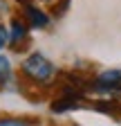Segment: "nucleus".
Wrapping results in <instances>:
<instances>
[{"label":"nucleus","instance_id":"20e7f679","mask_svg":"<svg viewBox=\"0 0 121 126\" xmlns=\"http://www.w3.org/2000/svg\"><path fill=\"white\" fill-rule=\"evenodd\" d=\"M25 38H27V25H25L23 20H18V18H13V20H11V43L18 45V43L25 41Z\"/></svg>","mask_w":121,"mask_h":126},{"label":"nucleus","instance_id":"6e6552de","mask_svg":"<svg viewBox=\"0 0 121 126\" xmlns=\"http://www.w3.org/2000/svg\"><path fill=\"white\" fill-rule=\"evenodd\" d=\"M7 74H9V61L5 56H0V79L7 77Z\"/></svg>","mask_w":121,"mask_h":126},{"label":"nucleus","instance_id":"0eeeda50","mask_svg":"<svg viewBox=\"0 0 121 126\" xmlns=\"http://www.w3.org/2000/svg\"><path fill=\"white\" fill-rule=\"evenodd\" d=\"M7 41H9V29L5 25H0V50L7 45Z\"/></svg>","mask_w":121,"mask_h":126},{"label":"nucleus","instance_id":"39448f33","mask_svg":"<svg viewBox=\"0 0 121 126\" xmlns=\"http://www.w3.org/2000/svg\"><path fill=\"white\" fill-rule=\"evenodd\" d=\"M94 108H97V110H101V113L112 115L114 119H119V117H121V101H101V104H97Z\"/></svg>","mask_w":121,"mask_h":126},{"label":"nucleus","instance_id":"f03ea898","mask_svg":"<svg viewBox=\"0 0 121 126\" xmlns=\"http://www.w3.org/2000/svg\"><path fill=\"white\" fill-rule=\"evenodd\" d=\"M94 90L99 92H121V70H105L101 72L97 79H94V83H92Z\"/></svg>","mask_w":121,"mask_h":126},{"label":"nucleus","instance_id":"f8f14e48","mask_svg":"<svg viewBox=\"0 0 121 126\" xmlns=\"http://www.w3.org/2000/svg\"><path fill=\"white\" fill-rule=\"evenodd\" d=\"M43 2H56V0H43Z\"/></svg>","mask_w":121,"mask_h":126},{"label":"nucleus","instance_id":"1a4fd4ad","mask_svg":"<svg viewBox=\"0 0 121 126\" xmlns=\"http://www.w3.org/2000/svg\"><path fill=\"white\" fill-rule=\"evenodd\" d=\"M67 5H70V0H60V2H58V5L54 7V11H56L58 16H60V14H65V9H67Z\"/></svg>","mask_w":121,"mask_h":126},{"label":"nucleus","instance_id":"9d476101","mask_svg":"<svg viewBox=\"0 0 121 126\" xmlns=\"http://www.w3.org/2000/svg\"><path fill=\"white\" fill-rule=\"evenodd\" d=\"M5 9H7V5H5V2H2V0H0V14H2V11H5Z\"/></svg>","mask_w":121,"mask_h":126},{"label":"nucleus","instance_id":"9b49d317","mask_svg":"<svg viewBox=\"0 0 121 126\" xmlns=\"http://www.w3.org/2000/svg\"><path fill=\"white\" fill-rule=\"evenodd\" d=\"M18 2H20V5L25 7V5H29V0H18Z\"/></svg>","mask_w":121,"mask_h":126},{"label":"nucleus","instance_id":"423d86ee","mask_svg":"<svg viewBox=\"0 0 121 126\" xmlns=\"http://www.w3.org/2000/svg\"><path fill=\"white\" fill-rule=\"evenodd\" d=\"M0 126H32V122H27V119H9V117H0Z\"/></svg>","mask_w":121,"mask_h":126},{"label":"nucleus","instance_id":"f257e3e1","mask_svg":"<svg viewBox=\"0 0 121 126\" xmlns=\"http://www.w3.org/2000/svg\"><path fill=\"white\" fill-rule=\"evenodd\" d=\"M23 72L32 79V81H49L54 74V65L40 54H32L29 59H25L23 63Z\"/></svg>","mask_w":121,"mask_h":126},{"label":"nucleus","instance_id":"7ed1b4c3","mask_svg":"<svg viewBox=\"0 0 121 126\" xmlns=\"http://www.w3.org/2000/svg\"><path fill=\"white\" fill-rule=\"evenodd\" d=\"M25 18L29 20V25L32 27H47L49 25V18H47V14L32 7V5H25Z\"/></svg>","mask_w":121,"mask_h":126}]
</instances>
